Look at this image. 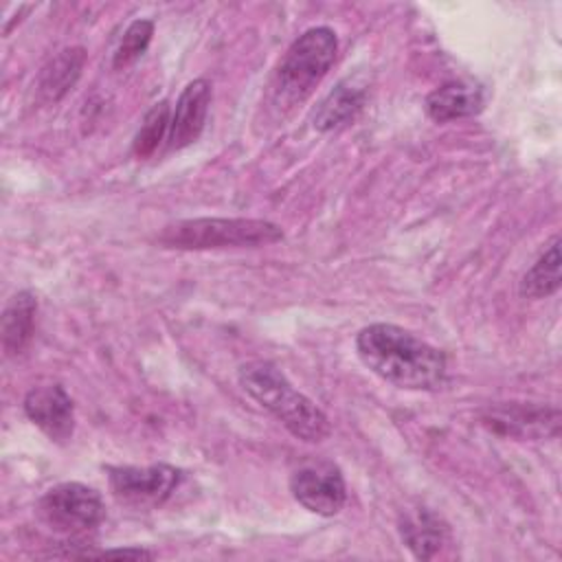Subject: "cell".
<instances>
[{"label": "cell", "instance_id": "17", "mask_svg": "<svg viewBox=\"0 0 562 562\" xmlns=\"http://www.w3.org/2000/svg\"><path fill=\"white\" fill-rule=\"evenodd\" d=\"M171 121H169V101H158L143 119V125L140 130L136 132L134 136V145H132V151L136 158H147L151 156L158 145L162 143L167 130H169Z\"/></svg>", "mask_w": 562, "mask_h": 562}, {"label": "cell", "instance_id": "10", "mask_svg": "<svg viewBox=\"0 0 562 562\" xmlns=\"http://www.w3.org/2000/svg\"><path fill=\"white\" fill-rule=\"evenodd\" d=\"M209 105H211L209 79L200 77V79L189 81L182 88V92L176 101V110L171 114L169 149H182L200 138L204 123H206Z\"/></svg>", "mask_w": 562, "mask_h": 562}, {"label": "cell", "instance_id": "14", "mask_svg": "<svg viewBox=\"0 0 562 562\" xmlns=\"http://www.w3.org/2000/svg\"><path fill=\"white\" fill-rule=\"evenodd\" d=\"M83 64L86 50L81 46L64 48L53 59H48L37 79V92L42 101L57 103L59 99H64L81 77Z\"/></svg>", "mask_w": 562, "mask_h": 562}, {"label": "cell", "instance_id": "16", "mask_svg": "<svg viewBox=\"0 0 562 562\" xmlns=\"http://www.w3.org/2000/svg\"><path fill=\"white\" fill-rule=\"evenodd\" d=\"M560 237H553L536 263L522 274L520 294L527 299H547L560 290Z\"/></svg>", "mask_w": 562, "mask_h": 562}, {"label": "cell", "instance_id": "1", "mask_svg": "<svg viewBox=\"0 0 562 562\" xmlns=\"http://www.w3.org/2000/svg\"><path fill=\"white\" fill-rule=\"evenodd\" d=\"M356 351L369 371L393 386L437 391L446 382V356L397 325L373 323L362 327L356 336Z\"/></svg>", "mask_w": 562, "mask_h": 562}, {"label": "cell", "instance_id": "19", "mask_svg": "<svg viewBox=\"0 0 562 562\" xmlns=\"http://www.w3.org/2000/svg\"><path fill=\"white\" fill-rule=\"evenodd\" d=\"M79 558H132V560H151L154 553L143 547H119V549H103V551H83Z\"/></svg>", "mask_w": 562, "mask_h": 562}, {"label": "cell", "instance_id": "7", "mask_svg": "<svg viewBox=\"0 0 562 562\" xmlns=\"http://www.w3.org/2000/svg\"><path fill=\"white\" fill-rule=\"evenodd\" d=\"M483 426L503 437H514L518 441H538L558 437L560 432V411L555 406L525 404V402H503L490 406L483 413Z\"/></svg>", "mask_w": 562, "mask_h": 562}, {"label": "cell", "instance_id": "9", "mask_svg": "<svg viewBox=\"0 0 562 562\" xmlns=\"http://www.w3.org/2000/svg\"><path fill=\"white\" fill-rule=\"evenodd\" d=\"M24 413L50 441L64 443L75 432V404L61 384L33 386L24 397Z\"/></svg>", "mask_w": 562, "mask_h": 562}, {"label": "cell", "instance_id": "13", "mask_svg": "<svg viewBox=\"0 0 562 562\" xmlns=\"http://www.w3.org/2000/svg\"><path fill=\"white\" fill-rule=\"evenodd\" d=\"M400 533L404 544L419 560L435 558L448 540V527L435 512L426 507L404 512L400 516Z\"/></svg>", "mask_w": 562, "mask_h": 562}, {"label": "cell", "instance_id": "11", "mask_svg": "<svg viewBox=\"0 0 562 562\" xmlns=\"http://www.w3.org/2000/svg\"><path fill=\"white\" fill-rule=\"evenodd\" d=\"M483 103L485 97L479 86L448 81L426 97V114L437 123H448L479 114L483 110Z\"/></svg>", "mask_w": 562, "mask_h": 562}, {"label": "cell", "instance_id": "4", "mask_svg": "<svg viewBox=\"0 0 562 562\" xmlns=\"http://www.w3.org/2000/svg\"><path fill=\"white\" fill-rule=\"evenodd\" d=\"M336 50L338 37L329 26H312L299 35L277 68L274 99L285 105L303 101L331 68Z\"/></svg>", "mask_w": 562, "mask_h": 562}, {"label": "cell", "instance_id": "18", "mask_svg": "<svg viewBox=\"0 0 562 562\" xmlns=\"http://www.w3.org/2000/svg\"><path fill=\"white\" fill-rule=\"evenodd\" d=\"M151 35H154V22L151 20H134L123 33V40H121V44L114 53L112 66L116 70H121V68L134 64L145 53V48L149 46Z\"/></svg>", "mask_w": 562, "mask_h": 562}, {"label": "cell", "instance_id": "8", "mask_svg": "<svg viewBox=\"0 0 562 562\" xmlns=\"http://www.w3.org/2000/svg\"><path fill=\"white\" fill-rule=\"evenodd\" d=\"M290 492L299 505L318 516H336L347 501L340 470L329 461H312L290 476Z\"/></svg>", "mask_w": 562, "mask_h": 562}, {"label": "cell", "instance_id": "12", "mask_svg": "<svg viewBox=\"0 0 562 562\" xmlns=\"http://www.w3.org/2000/svg\"><path fill=\"white\" fill-rule=\"evenodd\" d=\"M367 101V83H362L358 77L342 79L318 105L314 112V130L318 132H331L358 116Z\"/></svg>", "mask_w": 562, "mask_h": 562}, {"label": "cell", "instance_id": "6", "mask_svg": "<svg viewBox=\"0 0 562 562\" xmlns=\"http://www.w3.org/2000/svg\"><path fill=\"white\" fill-rule=\"evenodd\" d=\"M108 481L112 494L134 507H154L165 503L182 481V472L167 463H154L147 468L116 465L108 468Z\"/></svg>", "mask_w": 562, "mask_h": 562}, {"label": "cell", "instance_id": "3", "mask_svg": "<svg viewBox=\"0 0 562 562\" xmlns=\"http://www.w3.org/2000/svg\"><path fill=\"white\" fill-rule=\"evenodd\" d=\"M283 239V228L268 220L252 217H195L167 224L158 244L178 250L257 248Z\"/></svg>", "mask_w": 562, "mask_h": 562}, {"label": "cell", "instance_id": "2", "mask_svg": "<svg viewBox=\"0 0 562 562\" xmlns=\"http://www.w3.org/2000/svg\"><path fill=\"white\" fill-rule=\"evenodd\" d=\"M239 386L272 413L296 439L316 443L329 435L327 415L268 360L244 362L237 371Z\"/></svg>", "mask_w": 562, "mask_h": 562}, {"label": "cell", "instance_id": "5", "mask_svg": "<svg viewBox=\"0 0 562 562\" xmlns=\"http://www.w3.org/2000/svg\"><path fill=\"white\" fill-rule=\"evenodd\" d=\"M37 516L55 533L83 536L105 518V505L94 487L66 481L42 494Z\"/></svg>", "mask_w": 562, "mask_h": 562}, {"label": "cell", "instance_id": "15", "mask_svg": "<svg viewBox=\"0 0 562 562\" xmlns=\"http://www.w3.org/2000/svg\"><path fill=\"white\" fill-rule=\"evenodd\" d=\"M35 312H37V301L26 290L18 292L7 303L4 312H2V321H0L2 349L7 356H18L26 349V345L33 336Z\"/></svg>", "mask_w": 562, "mask_h": 562}]
</instances>
